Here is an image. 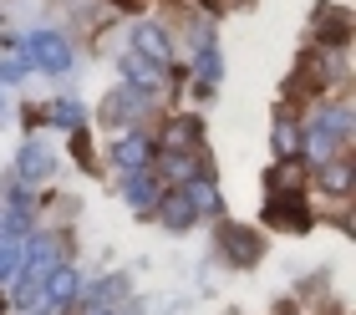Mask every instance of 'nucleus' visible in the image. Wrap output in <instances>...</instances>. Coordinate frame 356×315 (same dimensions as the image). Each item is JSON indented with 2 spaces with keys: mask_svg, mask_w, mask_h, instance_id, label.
<instances>
[{
  "mask_svg": "<svg viewBox=\"0 0 356 315\" xmlns=\"http://www.w3.org/2000/svg\"><path fill=\"white\" fill-rule=\"evenodd\" d=\"M26 51H31L36 66H46V72H67V66H72V46L61 41V36H51V31H36Z\"/></svg>",
  "mask_w": 356,
  "mask_h": 315,
  "instance_id": "f257e3e1",
  "label": "nucleus"
},
{
  "mask_svg": "<svg viewBox=\"0 0 356 315\" xmlns=\"http://www.w3.org/2000/svg\"><path fill=\"white\" fill-rule=\"evenodd\" d=\"M265 219H270V224H280V229H305V224H311V209H305V198H300V193H280V198L270 204Z\"/></svg>",
  "mask_w": 356,
  "mask_h": 315,
  "instance_id": "f03ea898",
  "label": "nucleus"
},
{
  "mask_svg": "<svg viewBox=\"0 0 356 315\" xmlns=\"http://www.w3.org/2000/svg\"><path fill=\"white\" fill-rule=\"evenodd\" d=\"M224 250H229V259H245V264H254L260 259V234L254 229H224Z\"/></svg>",
  "mask_w": 356,
  "mask_h": 315,
  "instance_id": "7ed1b4c3",
  "label": "nucleus"
},
{
  "mask_svg": "<svg viewBox=\"0 0 356 315\" xmlns=\"http://www.w3.org/2000/svg\"><path fill=\"white\" fill-rule=\"evenodd\" d=\"M76 295V275L72 270H51L46 275V285H41V305H67Z\"/></svg>",
  "mask_w": 356,
  "mask_h": 315,
  "instance_id": "20e7f679",
  "label": "nucleus"
},
{
  "mask_svg": "<svg viewBox=\"0 0 356 315\" xmlns=\"http://www.w3.org/2000/svg\"><path fill=\"white\" fill-rule=\"evenodd\" d=\"M133 51L163 66V61H168V31H158V26H143V31H138V41H133Z\"/></svg>",
  "mask_w": 356,
  "mask_h": 315,
  "instance_id": "39448f33",
  "label": "nucleus"
},
{
  "mask_svg": "<svg viewBox=\"0 0 356 315\" xmlns=\"http://www.w3.org/2000/svg\"><path fill=\"white\" fill-rule=\"evenodd\" d=\"M26 259H31V275H51V270H56V259H61V239H41V244H31Z\"/></svg>",
  "mask_w": 356,
  "mask_h": 315,
  "instance_id": "423d86ee",
  "label": "nucleus"
},
{
  "mask_svg": "<svg viewBox=\"0 0 356 315\" xmlns=\"http://www.w3.org/2000/svg\"><path fill=\"white\" fill-rule=\"evenodd\" d=\"M321 184L346 198V193H351V163H346V158H326V163H321Z\"/></svg>",
  "mask_w": 356,
  "mask_h": 315,
  "instance_id": "0eeeda50",
  "label": "nucleus"
},
{
  "mask_svg": "<svg viewBox=\"0 0 356 315\" xmlns=\"http://www.w3.org/2000/svg\"><path fill=\"white\" fill-rule=\"evenodd\" d=\"M21 173L26 178H46V173H51V153H46V143H26L21 147Z\"/></svg>",
  "mask_w": 356,
  "mask_h": 315,
  "instance_id": "6e6552de",
  "label": "nucleus"
},
{
  "mask_svg": "<svg viewBox=\"0 0 356 315\" xmlns=\"http://www.w3.org/2000/svg\"><path fill=\"white\" fill-rule=\"evenodd\" d=\"M184 198L193 204V213H214V209H219V188L209 184V178H204V184H199V178H188V188H184Z\"/></svg>",
  "mask_w": 356,
  "mask_h": 315,
  "instance_id": "1a4fd4ad",
  "label": "nucleus"
},
{
  "mask_svg": "<svg viewBox=\"0 0 356 315\" xmlns=\"http://www.w3.org/2000/svg\"><path fill=\"white\" fill-rule=\"evenodd\" d=\"M122 66H127V76H133V87H158V81H163V66H158V61H143L138 51L127 56Z\"/></svg>",
  "mask_w": 356,
  "mask_h": 315,
  "instance_id": "9d476101",
  "label": "nucleus"
},
{
  "mask_svg": "<svg viewBox=\"0 0 356 315\" xmlns=\"http://www.w3.org/2000/svg\"><path fill=\"white\" fill-rule=\"evenodd\" d=\"M15 270H21V239L0 234V280H15Z\"/></svg>",
  "mask_w": 356,
  "mask_h": 315,
  "instance_id": "9b49d317",
  "label": "nucleus"
},
{
  "mask_svg": "<svg viewBox=\"0 0 356 315\" xmlns=\"http://www.w3.org/2000/svg\"><path fill=\"white\" fill-rule=\"evenodd\" d=\"M118 163H122L127 173H138L143 163H148V143H143V138H127V143L118 147Z\"/></svg>",
  "mask_w": 356,
  "mask_h": 315,
  "instance_id": "f8f14e48",
  "label": "nucleus"
},
{
  "mask_svg": "<svg viewBox=\"0 0 356 315\" xmlns=\"http://www.w3.org/2000/svg\"><path fill=\"white\" fill-rule=\"evenodd\" d=\"M188 219H193V204H188L184 193H173L168 204H163V224H173V229H184Z\"/></svg>",
  "mask_w": 356,
  "mask_h": 315,
  "instance_id": "ddd939ff",
  "label": "nucleus"
},
{
  "mask_svg": "<svg viewBox=\"0 0 356 315\" xmlns=\"http://www.w3.org/2000/svg\"><path fill=\"white\" fill-rule=\"evenodd\" d=\"M163 173L178 178V184H188L193 178V153H163Z\"/></svg>",
  "mask_w": 356,
  "mask_h": 315,
  "instance_id": "4468645a",
  "label": "nucleus"
},
{
  "mask_svg": "<svg viewBox=\"0 0 356 315\" xmlns=\"http://www.w3.org/2000/svg\"><path fill=\"white\" fill-rule=\"evenodd\" d=\"M51 122H61V127H82V107H76V102H51Z\"/></svg>",
  "mask_w": 356,
  "mask_h": 315,
  "instance_id": "2eb2a0df",
  "label": "nucleus"
},
{
  "mask_svg": "<svg viewBox=\"0 0 356 315\" xmlns=\"http://www.w3.org/2000/svg\"><path fill=\"white\" fill-rule=\"evenodd\" d=\"M127 193H133V204H148V184L143 178H127Z\"/></svg>",
  "mask_w": 356,
  "mask_h": 315,
  "instance_id": "dca6fc26",
  "label": "nucleus"
},
{
  "mask_svg": "<svg viewBox=\"0 0 356 315\" xmlns=\"http://www.w3.org/2000/svg\"><path fill=\"white\" fill-rule=\"evenodd\" d=\"M118 6H133V0H118Z\"/></svg>",
  "mask_w": 356,
  "mask_h": 315,
  "instance_id": "f3484780",
  "label": "nucleus"
}]
</instances>
